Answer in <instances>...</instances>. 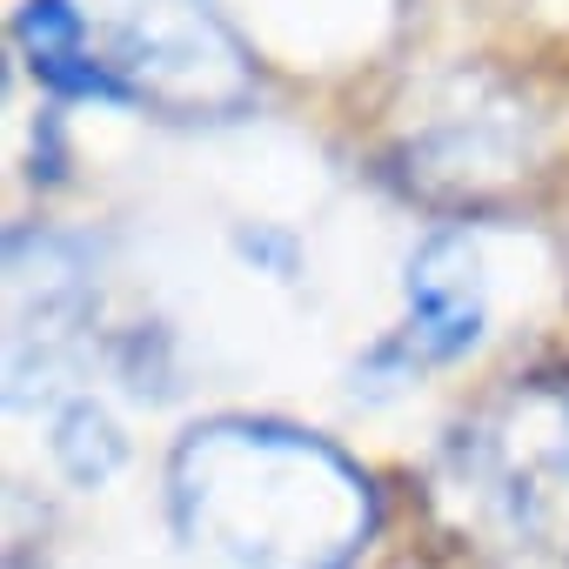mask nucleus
Here are the masks:
<instances>
[{
	"mask_svg": "<svg viewBox=\"0 0 569 569\" xmlns=\"http://www.w3.org/2000/svg\"><path fill=\"white\" fill-rule=\"evenodd\" d=\"M174 516L234 569H342L376 529V482L322 436L208 422L174 449Z\"/></svg>",
	"mask_w": 569,
	"mask_h": 569,
	"instance_id": "f257e3e1",
	"label": "nucleus"
},
{
	"mask_svg": "<svg viewBox=\"0 0 569 569\" xmlns=\"http://www.w3.org/2000/svg\"><path fill=\"white\" fill-rule=\"evenodd\" d=\"M14 41L41 88L108 108H241L248 68L208 0H21Z\"/></svg>",
	"mask_w": 569,
	"mask_h": 569,
	"instance_id": "f03ea898",
	"label": "nucleus"
},
{
	"mask_svg": "<svg viewBox=\"0 0 569 569\" xmlns=\"http://www.w3.org/2000/svg\"><path fill=\"white\" fill-rule=\"evenodd\" d=\"M482 336V302L462 274H442V248H429L416 268H409V349L442 362V356H462L469 342Z\"/></svg>",
	"mask_w": 569,
	"mask_h": 569,
	"instance_id": "7ed1b4c3",
	"label": "nucleus"
}]
</instances>
